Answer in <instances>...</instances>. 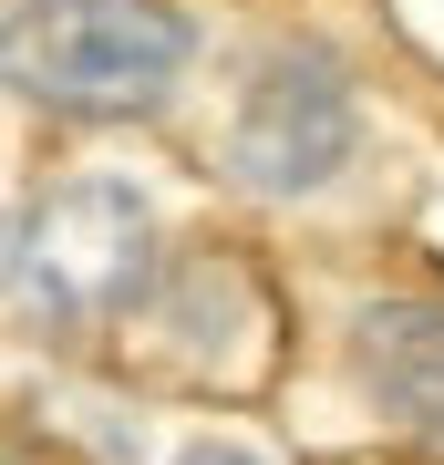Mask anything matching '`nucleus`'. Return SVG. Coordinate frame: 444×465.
Wrapping results in <instances>:
<instances>
[{"label":"nucleus","instance_id":"nucleus-1","mask_svg":"<svg viewBox=\"0 0 444 465\" xmlns=\"http://www.w3.org/2000/svg\"><path fill=\"white\" fill-rule=\"evenodd\" d=\"M11 84L63 114H145L186 63V21L165 0H21L11 11Z\"/></svg>","mask_w":444,"mask_h":465},{"label":"nucleus","instance_id":"nucleus-2","mask_svg":"<svg viewBox=\"0 0 444 465\" xmlns=\"http://www.w3.org/2000/svg\"><path fill=\"white\" fill-rule=\"evenodd\" d=\"M145 259H155V207L124 176H73L21 217L11 300L42 331H94V321H114L145 290Z\"/></svg>","mask_w":444,"mask_h":465},{"label":"nucleus","instance_id":"nucleus-3","mask_svg":"<svg viewBox=\"0 0 444 465\" xmlns=\"http://www.w3.org/2000/svg\"><path fill=\"white\" fill-rule=\"evenodd\" d=\"M228 166L259 197H311L351 166V84L321 52H269L228 124Z\"/></svg>","mask_w":444,"mask_h":465},{"label":"nucleus","instance_id":"nucleus-4","mask_svg":"<svg viewBox=\"0 0 444 465\" xmlns=\"http://www.w3.org/2000/svg\"><path fill=\"white\" fill-rule=\"evenodd\" d=\"M362 382L382 393L393 424L444 445V300H382V311H362Z\"/></svg>","mask_w":444,"mask_h":465},{"label":"nucleus","instance_id":"nucleus-5","mask_svg":"<svg viewBox=\"0 0 444 465\" xmlns=\"http://www.w3.org/2000/svg\"><path fill=\"white\" fill-rule=\"evenodd\" d=\"M176 465H269V455H259V445H228V434H207V445H186Z\"/></svg>","mask_w":444,"mask_h":465}]
</instances>
